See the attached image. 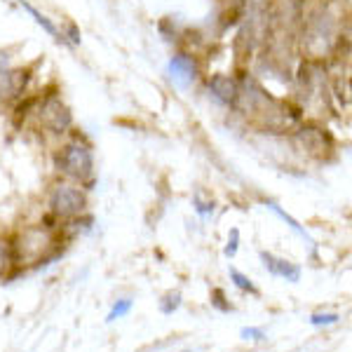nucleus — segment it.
Wrapping results in <instances>:
<instances>
[{
    "label": "nucleus",
    "instance_id": "nucleus-17",
    "mask_svg": "<svg viewBox=\"0 0 352 352\" xmlns=\"http://www.w3.org/2000/svg\"><path fill=\"white\" fill-rule=\"evenodd\" d=\"M237 249H240V230L232 228L230 230V237H228V244H226V249H223V254L228 258H232L237 254Z\"/></svg>",
    "mask_w": 352,
    "mask_h": 352
},
{
    "label": "nucleus",
    "instance_id": "nucleus-5",
    "mask_svg": "<svg viewBox=\"0 0 352 352\" xmlns=\"http://www.w3.org/2000/svg\"><path fill=\"white\" fill-rule=\"evenodd\" d=\"M204 89L214 104L232 111L237 104V94H240V80L235 73H212L204 78Z\"/></svg>",
    "mask_w": 352,
    "mask_h": 352
},
{
    "label": "nucleus",
    "instance_id": "nucleus-18",
    "mask_svg": "<svg viewBox=\"0 0 352 352\" xmlns=\"http://www.w3.org/2000/svg\"><path fill=\"white\" fill-rule=\"evenodd\" d=\"M192 204H195V212L200 214V217H212L214 209H217V204H214V200H212V202H202V197H200V195L192 197Z\"/></svg>",
    "mask_w": 352,
    "mask_h": 352
},
{
    "label": "nucleus",
    "instance_id": "nucleus-2",
    "mask_svg": "<svg viewBox=\"0 0 352 352\" xmlns=\"http://www.w3.org/2000/svg\"><path fill=\"white\" fill-rule=\"evenodd\" d=\"M338 41V14L329 5L312 10L303 19V50H308V59H322L331 52Z\"/></svg>",
    "mask_w": 352,
    "mask_h": 352
},
{
    "label": "nucleus",
    "instance_id": "nucleus-19",
    "mask_svg": "<svg viewBox=\"0 0 352 352\" xmlns=\"http://www.w3.org/2000/svg\"><path fill=\"white\" fill-rule=\"evenodd\" d=\"M242 338L244 340H254V343H261V340H265V331L261 327H244L242 329Z\"/></svg>",
    "mask_w": 352,
    "mask_h": 352
},
{
    "label": "nucleus",
    "instance_id": "nucleus-14",
    "mask_svg": "<svg viewBox=\"0 0 352 352\" xmlns=\"http://www.w3.org/2000/svg\"><path fill=\"white\" fill-rule=\"evenodd\" d=\"M179 305H181V294L169 292V294H164L160 300V312L162 315H174V312L179 310Z\"/></svg>",
    "mask_w": 352,
    "mask_h": 352
},
{
    "label": "nucleus",
    "instance_id": "nucleus-6",
    "mask_svg": "<svg viewBox=\"0 0 352 352\" xmlns=\"http://www.w3.org/2000/svg\"><path fill=\"white\" fill-rule=\"evenodd\" d=\"M167 78L176 89H190L200 80V61L190 52H174L167 61Z\"/></svg>",
    "mask_w": 352,
    "mask_h": 352
},
{
    "label": "nucleus",
    "instance_id": "nucleus-11",
    "mask_svg": "<svg viewBox=\"0 0 352 352\" xmlns=\"http://www.w3.org/2000/svg\"><path fill=\"white\" fill-rule=\"evenodd\" d=\"M14 263H19L14 244L10 240H5V237H0V277H3L10 265H14Z\"/></svg>",
    "mask_w": 352,
    "mask_h": 352
},
{
    "label": "nucleus",
    "instance_id": "nucleus-9",
    "mask_svg": "<svg viewBox=\"0 0 352 352\" xmlns=\"http://www.w3.org/2000/svg\"><path fill=\"white\" fill-rule=\"evenodd\" d=\"M16 5H19L21 10H24V12H28L33 16V21H36L38 26L43 28L45 33H47V36H52L56 43H61V45H66V41H64V31H59V26L54 24L52 19H50L47 14H43L41 10L38 8H33L31 3H28V0H16Z\"/></svg>",
    "mask_w": 352,
    "mask_h": 352
},
{
    "label": "nucleus",
    "instance_id": "nucleus-10",
    "mask_svg": "<svg viewBox=\"0 0 352 352\" xmlns=\"http://www.w3.org/2000/svg\"><path fill=\"white\" fill-rule=\"evenodd\" d=\"M263 204H265V207H268V209H270V212H275V214H277V217H280L282 221H285V223H287V226H289V228H292L294 232H298V235H300V237H303V240H308V242L312 244V240H310V235H308V232H305V228H303V226H300V223H298V221H296V219H294V217H289V214L285 212V209H282V207H280V204H275V202H270V200H265Z\"/></svg>",
    "mask_w": 352,
    "mask_h": 352
},
{
    "label": "nucleus",
    "instance_id": "nucleus-3",
    "mask_svg": "<svg viewBox=\"0 0 352 352\" xmlns=\"http://www.w3.org/2000/svg\"><path fill=\"white\" fill-rule=\"evenodd\" d=\"M47 207H50V217H54L56 221H73L87 212L89 207L87 190L82 186L64 179L50 190Z\"/></svg>",
    "mask_w": 352,
    "mask_h": 352
},
{
    "label": "nucleus",
    "instance_id": "nucleus-12",
    "mask_svg": "<svg viewBox=\"0 0 352 352\" xmlns=\"http://www.w3.org/2000/svg\"><path fill=\"white\" fill-rule=\"evenodd\" d=\"M230 282L235 285L240 292H247V294H252V296H258V287L254 285L252 280H249L244 272H240V270H235V268H230Z\"/></svg>",
    "mask_w": 352,
    "mask_h": 352
},
{
    "label": "nucleus",
    "instance_id": "nucleus-7",
    "mask_svg": "<svg viewBox=\"0 0 352 352\" xmlns=\"http://www.w3.org/2000/svg\"><path fill=\"white\" fill-rule=\"evenodd\" d=\"M294 139H296V144L303 151H308L310 155H322V153H327L331 148V136L327 134L324 127H320V124H315V122L298 124V127L294 129Z\"/></svg>",
    "mask_w": 352,
    "mask_h": 352
},
{
    "label": "nucleus",
    "instance_id": "nucleus-4",
    "mask_svg": "<svg viewBox=\"0 0 352 352\" xmlns=\"http://www.w3.org/2000/svg\"><path fill=\"white\" fill-rule=\"evenodd\" d=\"M36 120L52 136H66L73 129V113L59 94H47L38 101Z\"/></svg>",
    "mask_w": 352,
    "mask_h": 352
},
{
    "label": "nucleus",
    "instance_id": "nucleus-8",
    "mask_svg": "<svg viewBox=\"0 0 352 352\" xmlns=\"http://www.w3.org/2000/svg\"><path fill=\"white\" fill-rule=\"evenodd\" d=\"M258 256H261V261H263V268L268 270L270 275L282 277V280L292 282V285H296V282L300 280V268L296 263H292V261L280 258V256H275V254H270V252H261Z\"/></svg>",
    "mask_w": 352,
    "mask_h": 352
},
{
    "label": "nucleus",
    "instance_id": "nucleus-16",
    "mask_svg": "<svg viewBox=\"0 0 352 352\" xmlns=\"http://www.w3.org/2000/svg\"><path fill=\"white\" fill-rule=\"evenodd\" d=\"M212 305L217 308L219 312H232V303L226 298V292L223 289H212Z\"/></svg>",
    "mask_w": 352,
    "mask_h": 352
},
{
    "label": "nucleus",
    "instance_id": "nucleus-1",
    "mask_svg": "<svg viewBox=\"0 0 352 352\" xmlns=\"http://www.w3.org/2000/svg\"><path fill=\"white\" fill-rule=\"evenodd\" d=\"M54 169L64 176L66 181L82 186L85 190H92L89 186L94 184V148L87 139L73 136L64 141L54 153Z\"/></svg>",
    "mask_w": 352,
    "mask_h": 352
},
{
    "label": "nucleus",
    "instance_id": "nucleus-13",
    "mask_svg": "<svg viewBox=\"0 0 352 352\" xmlns=\"http://www.w3.org/2000/svg\"><path fill=\"white\" fill-rule=\"evenodd\" d=\"M129 312H132V298H120V300H116V303H113V308L109 312V317H106V322H116V320H120V317L129 315Z\"/></svg>",
    "mask_w": 352,
    "mask_h": 352
},
{
    "label": "nucleus",
    "instance_id": "nucleus-15",
    "mask_svg": "<svg viewBox=\"0 0 352 352\" xmlns=\"http://www.w3.org/2000/svg\"><path fill=\"white\" fill-rule=\"evenodd\" d=\"M340 320L338 312H315V315H310V324L312 327H331L336 324V322Z\"/></svg>",
    "mask_w": 352,
    "mask_h": 352
}]
</instances>
